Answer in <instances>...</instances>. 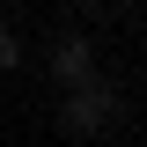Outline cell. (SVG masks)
<instances>
[{
    "label": "cell",
    "instance_id": "1",
    "mask_svg": "<svg viewBox=\"0 0 147 147\" xmlns=\"http://www.w3.org/2000/svg\"><path fill=\"white\" fill-rule=\"evenodd\" d=\"M118 125H125V96L103 74H88V81L66 88V103H59V132L66 140H96V132H118Z\"/></svg>",
    "mask_w": 147,
    "mask_h": 147
},
{
    "label": "cell",
    "instance_id": "2",
    "mask_svg": "<svg viewBox=\"0 0 147 147\" xmlns=\"http://www.w3.org/2000/svg\"><path fill=\"white\" fill-rule=\"evenodd\" d=\"M44 66H52V81H59V88H74V81H88V74H96V37L66 30V37L52 44V59H44Z\"/></svg>",
    "mask_w": 147,
    "mask_h": 147
},
{
    "label": "cell",
    "instance_id": "3",
    "mask_svg": "<svg viewBox=\"0 0 147 147\" xmlns=\"http://www.w3.org/2000/svg\"><path fill=\"white\" fill-rule=\"evenodd\" d=\"M15 66H22V37H15V30H0V74H15Z\"/></svg>",
    "mask_w": 147,
    "mask_h": 147
},
{
    "label": "cell",
    "instance_id": "5",
    "mask_svg": "<svg viewBox=\"0 0 147 147\" xmlns=\"http://www.w3.org/2000/svg\"><path fill=\"white\" fill-rule=\"evenodd\" d=\"M140 59H147V30H140Z\"/></svg>",
    "mask_w": 147,
    "mask_h": 147
},
{
    "label": "cell",
    "instance_id": "4",
    "mask_svg": "<svg viewBox=\"0 0 147 147\" xmlns=\"http://www.w3.org/2000/svg\"><path fill=\"white\" fill-rule=\"evenodd\" d=\"M103 7H140V0H103Z\"/></svg>",
    "mask_w": 147,
    "mask_h": 147
}]
</instances>
